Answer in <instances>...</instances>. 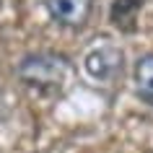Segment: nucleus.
<instances>
[{"mask_svg": "<svg viewBox=\"0 0 153 153\" xmlns=\"http://www.w3.org/2000/svg\"><path fill=\"white\" fill-rule=\"evenodd\" d=\"M18 81L39 94H62L73 81V65L57 52H31L18 62Z\"/></svg>", "mask_w": 153, "mask_h": 153, "instance_id": "1", "label": "nucleus"}, {"mask_svg": "<svg viewBox=\"0 0 153 153\" xmlns=\"http://www.w3.org/2000/svg\"><path fill=\"white\" fill-rule=\"evenodd\" d=\"M83 68L94 81H101V83H112L117 81L125 70V55L117 44H112L109 39H101L99 44L86 52L83 57Z\"/></svg>", "mask_w": 153, "mask_h": 153, "instance_id": "2", "label": "nucleus"}, {"mask_svg": "<svg viewBox=\"0 0 153 153\" xmlns=\"http://www.w3.org/2000/svg\"><path fill=\"white\" fill-rule=\"evenodd\" d=\"M47 13L52 16V21H57L60 26L68 29H81L91 16L94 0H44Z\"/></svg>", "mask_w": 153, "mask_h": 153, "instance_id": "3", "label": "nucleus"}, {"mask_svg": "<svg viewBox=\"0 0 153 153\" xmlns=\"http://www.w3.org/2000/svg\"><path fill=\"white\" fill-rule=\"evenodd\" d=\"M135 91L148 106H153V52H145L135 62Z\"/></svg>", "mask_w": 153, "mask_h": 153, "instance_id": "4", "label": "nucleus"}, {"mask_svg": "<svg viewBox=\"0 0 153 153\" xmlns=\"http://www.w3.org/2000/svg\"><path fill=\"white\" fill-rule=\"evenodd\" d=\"M137 10H140V0H114L112 5V21L120 29H132L137 18Z\"/></svg>", "mask_w": 153, "mask_h": 153, "instance_id": "5", "label": "nucleus"}]
</instances>
